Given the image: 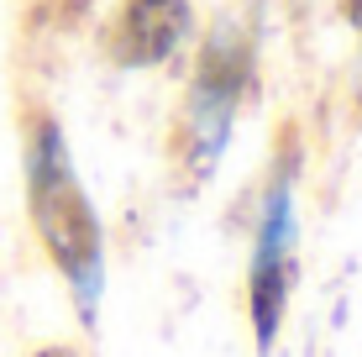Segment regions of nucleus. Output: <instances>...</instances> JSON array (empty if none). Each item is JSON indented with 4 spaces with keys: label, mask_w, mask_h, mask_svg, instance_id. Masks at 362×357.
<instances>
[{
    "label": "nucleus",
    "mask_w": 362,
    "mask_h": 357,
    "mask_svg": "<svg viewBox=\"0 0 362 357\" xmlns=\"http://www.w3.org/2000/svg\"><path fill=\"white\" fill-rule=\"evenodd\" d=\"M27 194H32V221L42 237L47 257L64 268L74 300H79L84 321L95 315L100 300V221L79 189V174L69 163L64 131L42 121L32 137V163H27Z\"/></svg>",
    "instance_id": "1"
},
{
    "label": "nucleus",
    "mask_w": 362,
    "mask_h": 357,
    "mask_svg": "<svg viewBox=\"0 0 362 357\" xmlns=\"http://www.w3.org/2000/svg\"><path fill=\"white\" fill-rule=\"evenodd\" d=\"M289 174L294 163H284L273 174L268 194H263V216H257V252H252V289H247V310H252V336L257 352L273 347L284 321V305H289V237H294V200H289Z\"/></svg>",
    "instance_id": "2"
},
{
    "label": "nucleus",
    "mask_w": 362,
    "mask_h": 357,
    "mask_svg": "<svg viewBox=\"0 0 362 357\" xmlns=\"http://www.w3.org/2000/svg\"><path fill=\"white\" fill-rule=\"evenodd\" d=\"M242 84H247V47L242 42H216L205 53V64H199L189 110H184V131H179V147H184L194 174H205V168L216 163Z\"/></svg>",
    "instance_id": "3"
},
{
    "label": "nucleus",
    "mask_w": 362,
    "mask_h": 357,
    "mask_svg": "<svg viewBox=\"0 0 362 357\" xmlns=\"http://www.w3.org/2000/svg\"><path fill=\"white\" fill-rule=\"evenodd\" d=\"M189 32V6L184 0H127L110 27V58L127 69L163 64Z\"/></svg>",
    "instance_id": "4"
},
{
    "label": "nucleus",
    "mask_w": 362,
    "mask_h": 357,
    "mask_svg": "<svg viewBox=\"0 0 362 357\" xmlns=\"http://www.w3.org/2000/svg\"><path fill=\"white\" fill-rule=\"evenodd\" d=\"M341 6H346V16H352L357 27H362V0H341Z\"/></svg>",
    "instance_id": "5"
},
{
    "label": "nucleus",
    "mask_w": 362,
    "mask_h": 357,
    "mask_svg": "<svg viewBox=\"0 0 362 357\" xmlns=\"http://www.w3.org/2000/svg\"><path fill=\"white\" fill-rule=\"evenodd\" d=\"M37 357H74L69 347H47V352H37Z\"/></svg>",
    "instance_id": "6"
}]
</instances>
